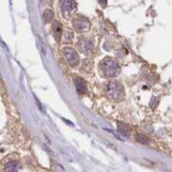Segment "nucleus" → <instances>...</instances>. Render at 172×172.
Listing matches in <instances>:
<instances>
[{
    "mask_svg": "<svg viewBox=\"0 0 172 172\" xmlns=\"http://www.w3.org/2000/svg\"><path fill=\"white\" fill-rule=\"evenodd\" d=\"M75 85H76V88H77V90H78V92H80V93H85L86 92L87 88H86V84H85V81L82 79L77 78L76 81H75Z\"/></svg>",
    "mask_w": 172,
    "mask_h": 172,
    "instance_id": "20e7f679",
    "label": "nucleus"
},
{
    "mask_svg": "<svg viewBox=\"0 0 172 172\" xmlns=\"http://www.w3.org/2000/svg\"><path fill=\"white\" fill-rule=\"evenodd\" d=\"M118 130L121 133H124V134H127V133H128V128H127V126L124 124H121V123L118 124Z\"/></svg>",
    "mask_w": 172,
    "mask_h": 172,
    "instance_id": "6e6552de",
    "label": "nucleus"
},
{
    "mask_svg": "<svg viewBox=\"0 0 172 172\" xmlns=\"http://www.w3.org/2000/svg\"><path fill=\"white\" fill-rule=\"evenodd\" d=\"M107 94L111 99H121L124 97V88L117 81H110L107 87Z\"/></svg>",
    "mask_w": 172,
    "mask_h": 172,
    "instance_id": "f03ea898",
    "label": "nucleus"
},
{
    "mask_svg": "<svg viewBox=\"0 0 172 172\" xmlns=\"http://www.w3.org/2000/svg\"><path fill=\"white\" fill-rule=\"evenodd\" d=\"M53 29H54L55 38H56L57 40H59L60 35H61V29H60V26H59V23H58V21H55V22H54Z\"/></svg>",
    "mask_w": 172,
    "mask_h": 172,
    "instance_id": "423d86ee",
    "label": "nucleus"
},
{
    "mask_svg": "<svg viewBox=\"0 0 172 172\" xmlns=\"http://www.w3.org/2000/svg\"><path fill=\"white\" fill-rule=\"evenodd\" d=\"M65 53V56L68 60V62L70 63V66H76L77 63H78V55L76 54V52L72 49H66L63 51Z\"/></svg>",
    "mask_w": 172,
    "mask_h": 172,
    "instance_id": "7ed1b4c3",
    "label": "nucleus"
},
{
    "mask_svg": "<svg viewBox=\"0 0 172 172\" xmlns=\"http://www.w3.org/2000/svg\"><path fill=\"white\" fill-rule=\"evenodd\" d=\"M43 18H44V20H46V22L50 21L52 18H53V12H52L51 10H47L46 12H44Z\"/></svg>",
    "mask_w": 172,
    "mask_h": 172,
    "instance_id": "0eeeda50",
    "label": "nucleus"
},
{
    "mask_svg": "<svg viewBox=\"0 0 172 172\" xmlns=\"http://www.w3.org/2000/svg\"><path fill=\"white\" fill-rule=\"evenodd\" d=\"M136 140L138 141V143L144 144V145H149V143H150V138L144 134H137Z\"/></svg>",
    "mask_w": 172,
    "mask_h": 172,
    "instance_id": "39448f33",
    "label": "nucleus"
},
{
    "mask_svg": "<svg viewBox=\"0 0 172 172\" xmlns=\"http://www.w3.org/2000/svg\"><path fill=\"white\" fill-rule=\"evenodd\" d=\"M101 70L105 77H115L119 73V66L116 60L112 58H106L101 63Z\"/></svg>",
    "mask_w": 172,
    "mask_h": 172,
    "instance_id": "f257e3e1",
    "label": "nucleus"
}]
</instances>
